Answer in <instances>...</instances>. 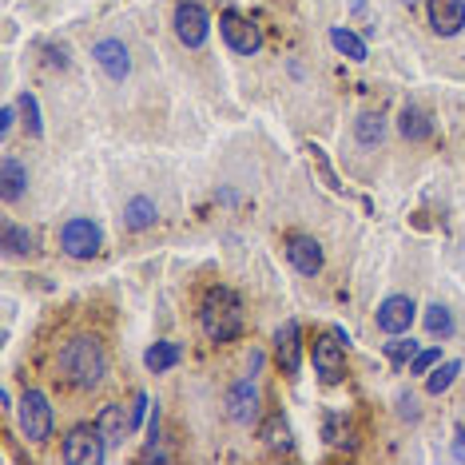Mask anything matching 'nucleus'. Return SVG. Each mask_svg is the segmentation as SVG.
<instances>
[{"label": "nucleus", "instance_id": "obj_1", "mask_svg": "<svg viewBox=\"0 0 465 465\" xmlns=\"http://www.w3.org/2000/svg\"><path fill=\"white\" fill-rule=\"evenodd\" d=\"M60 374L76 390H96L107 374V351L96 334H76L60 351Z\"/></svg>", "mask_w": 465, "mask_h": 465}, {"label": "nucleus", "instance_id": "obj_2", "mask_svg": "<svg viewBox=\"0 0 465 465\" xmlns=\"http://www.w3.org/2000/svg\"><path fill=\"white\" fill-rule=\"evenodd\" d=\"M243 299H239L231 286H211L203 294V307H199V326L211 342H235L243 334Z\"/></svg>", "mask_w": 465, "mask_h": 465}, {"label": "nucleus", "instance_id": "obj_3", "mask_svg": "<svg viewBox=\"0 0 465 465\" xmlns=\"http://www.w3.org/2000/svg\"><path fill=\"white\" fill-rule=\"evenodd\" d=\"M16 418H21V434L29 442H48L52 426H56V414L48 406V393L44 390H24L21 406H16Z\"/></svg>", "mask_w": 465, "mask_h": 465}, {"label": "nucleus", "instance_id": "obj_4", "mask_svg": "<svg viewBox=\"0 0 465 465\" xmlns=\"http://www.w3.org/2000/svg\"><path fill=\"white\" fill-rule=\"evenodd\" d=\"M107 458V442L96 422H80L64 437V461L68 465H100Z\"/></svg>", "mask_w": 465, "mask_h": 465}, {"label": "nucleus", "instance_id": "obj_5", "mask_svg": "<svg viewBox=\"0 0 465 465\" xmlns=\"http://www.w3.org/2000/svg\"><path fill=\"white\" fill-rule=\"evenodd\" d=\"M172 24H175V36H179L183 48H203L207 36H211V16H207V8H203L199 0H179Z\"/></svg>", "mask_w": 465, "mask_h": 465}, {"label": "nucleus", "instance_id": "obj_6", "mask_svg": "<svg viewBox=\"0 0 465 465\" xmlns=\"http://www.w3.org/2000/svg\"><path fill=\"white\" fill-rule=\"evenodd\" d=\"M346 338L338 334V330H326V334H318L315 338V374L326 386H334V382H342L346 378Z\"/></svg>", "mask_w": 465, "mask_h": 465}, {"label": "nucleus", "instance_id": "obj_7", "mask_svg": "<svg viewBox=\"0 0 465 465\" xmlns=\"http://www.w3.org/2000/svg\"><path fill=\"white\" fill-rule=\"evenodd\" d=\"M219 32H223V40H227V48L235 52V56H255V52L263 48L258 24L247 21V16H239V13H231V8L219 16Z\"/></svg>", "mask_w": 465, "mask_h": 465}, {"label": "nucleus", "instance_id": "obj_8", "mask_svg": "<svg viewBox=\"0 0 465 465\" xmlns=\"http://www.w3.org/2000/svg\"><path fill=\"white\" fill-rule=\"evenodd\" d=\"M60 247H64V255H72V258H96L104 247V235L92 219H68L64 227H60Z\"/></svg>", "mask_w": 465, "mask_h": 465}, {"label": "nucleus", "instance_id": "obj_9", "mask_svg": "<svg viewBox=\"0 0 465 465\" xmlns=\"http://www.w3.org/2000/svg\"><path fill=\"white\" fill-rule=\"evenodd\" d=\"M275 358H279L283 374H291V378L302 370V326L294 318H286L275 330Z\"/></svg>", "mask_w": 465, "mask_h": 465}, {"label": "nucleus", "instance_id": "obj_10", "mask_svg": "<svg viewBox=\"0 0 465 465\" xmlns=\"http://www.w3.org/2000/svg\"><path fill=\"white\" fill-rule=\"evenodd\" d=\"M227 418L239 426H250L258 418V386H255V374L239 378L235 386L227 390Z\"/></svg>", "mask_w": 465, "mask_h": 465}, {"label": "nucleus", "instance_id": "obj_11", "mask_svg": "<svg viewBox=\"0 0 465 465\" xmlns=\"http://www.w3.org/2000/svg\"><path fill=\"white\" fill-rule=\"evenodd\" d=\"M414 315H418V302L410 299V294H390L378 307V330H386V334H406V330L414 326Z\"/></svg>", "mask_w": 465, "mask_h": 465}, {"label": "nucleus", "instance_id": "obj_12", "mask_svg": "<svg viewBox=\"0 0 465 465\" xmlns=\"http://www.w3.org/2000/svg\"><path fill=\"white\" fill-rule=\"evenodd\" d=\"M286 263H291L299 275L315 279V275L322 271V247H318V239H310V235H291V239H286Z\"/></svg>", "mask_w": 465, "mask_h": 465}, {"label": "nucleus", "instance_id": "obj_13", "mask_svg": "<svg viewBox=\"0 0 465 465\" xmlns=\"http://www.w3.org/2000/svg\"><path fill=\"white\" fill-rule=\"evenodd\" d=\"M426 13L437 36H458L465 29V0H426Z\"/></svg>", "mask_w": 465, "mask_h": 465}, {"label": "nucleus", "instance_id": "obj_14", "mask_svg": "<svg viewBox=\"0 0 465 465\" xmlns=\"http://www.w3.org/2000/svg\"><path fill=\"white\" fill-rule=\"evenodd\" d=\"M92 56H96V64H100L107 72V80H128V72H131V56H128V48H123V40H96L92 44Z\"/></svg>", "mask_w": 465, "mask_h": 465}, {"label": "nucleus", "instance_id": "obj_15", "mask_svg": "<svg viewBox=\"0 0 465 465\" xmlns=\"http://www.w3.org/2000/svg\"><path fill=\"white\" fill-rule=\"evenodd\" d=\"M96 426H100L107 450H115V445H123V437L131 434V414H123L120 402H112V406L100 410V418H96Z\"/></svg>", "mask_w": 465, "mask_h": 465}, {"label": "nucleus", "instance_id": "obj_16", "mask_svg": "<svg viewBox=\"0 0 465 465\" xmlns=\"http://www.w3.org/2000/svg\"><path fill=\"white\" fill-rule=\"evenodd\" d=\"M398 131L410 143H422V140L434 136V120H429V112H422L418 104H406L402 107V115H398Z\"/></svg>", "mask_w": 465, "mask_h": 465}, {"label": "nucleus", "instance_id": "obj_17", "mask_svg": "<svg viewBox=\"0 0 465 465\" xmlns=\"http://www.w3.org/2000/svg\"><path fill=\"white\" fill-rule=\"evenodd\" d=\"M24 187H29V167L8 156L4 164H0V195H4L8 203H16L24 195Z\"/></svg>", "mask_w": 465, "mask_h": 465}, {"label": "nucleus", "instance_id": "obj_18", "mask_svg": "<svg viewBox=\"0 0 465 465\" xmlns=\"http://www.w3.org/2000/svg\"><path fill=\"white\" fill-rule=\"evenodd\" d=\"M330 44H334L338 56L354 60V64H362V60H366V40H362L358 32L342 29V24H334V29H330Z\"/></svg>", "mask_w": 465, "mask_h": 465}, {"label": "nucleus", "instance_id": "obj_19", "mask_svg": "<svg viewBox=\"0 0 465 465\" xmlns=\"http://www.w3.org/2000/svg\"><path fill=\"white\" fill-rule=\"evenodd\" d=\"M0 243H4L8 255H32V250H36V231H29V227H21V223L8 219L4 231H0Z\"/></svg>", "mask_w": 465, "mask_h": 465}, {"label": "nucleus", "instance_id": "obj_20", "mask_svg": "<svg viewBox=\"0 0 465 465\" xmlns=\"http://www.w3.org/2000/svg\"><path fill=\"white\" fill-rule=\"evenodd\" d=\"M179 358H183V346L179 342H156L143 354V366H148L151 374H167L172 366H179Z\"/></svg>", "mask_w": 465, "mask_h": 465}, {"label": "nucleus", "instance_id": "obj_21", "mask_svg": "<svg viewBox=\"0 0 465 465\" xmlns=\"http://www.w3.org/2000/svg\"><path fill=\"white\" fill-rule=\"evenodd\" d=\"M156 199H148V195H136V199L123 207V223H128V231H148L151 223H156Z\"/></svg>", "mask_w": 465, "mask_h": 465}, {"label": "nucleus", "instance_id": "obj_22", "mask_svg": "<svg viewBox=\"0 0 465 465\" xmlns=\"http://www.w3.org/2000/svg\"><path fill=\"white\" fill-rule=\"evenodd\" d=\"M258 437H263L271 450H291L294 437H291V426H286L283 414H266V422L258 426Z\"/></svg>", "mask_w": 465, "mask_h": 465}, {"label": "nucleus", "instance_id": "obj_23", "mask_svg": "<svg viewBox=\"0 0 465 465\" xmlns=\"http://www.w3.org/2000/svg\"><path fill=\"white\" fill-rule=\"evenodd\" d=\"M382 136H386V120H382V115L362 112V115L354 120V140L362 143V148H378Z\"/></svg>", "mask_w": 465, "mask_h": 465}, {"label": "nucleus", "instance_id": "obj_24", "mask_svg": "<svg viewBox=\"0 0 465 465\" xmlns=\"http://www.w3.org/2000/svg\"><path fill=\"white\" fill-rule=\"evenodd\" d=\"M458 374H461V362H458V358H453V362H437L434 370L426 374V390L437 398V393H445V390L453 386V378H458Z\"/></svg>", "mask_w": 465, "mask_h": 465}, {"label": "nucleus", "instance_id": "obj_25", "mask_svg": "<svg viewBox=\"0 0 465 465\" xmlns=\"http://www.w3.org/2000/svg\"><path fill=\"white\" fill-rule=\"evenodd\" d=\"M426 330H429L434 338H450V334H453V315H450V307H442V302L426 307Z\"/></svg>", "mask_w": 465, "mask_h": 465}, {"label": "nucleus", "instance_id": "obj_26", "mask_svg": "<svg viewBox=\"0 0 465 465\" xmlns=\"http://www.w3.org/2000/svg\"><path fill=\"white\" fill-rule=\"evenodd\" d=\"M322 434H326V442H330V445H354V437H351V422H346L342 414H334V410H330L326 422H322Z\"/></svg>", "mask_w": 465, "mask_h": 465}, {"label": "nucleus", "instance_id": "obj_27", "mask_svg": "<svg viewBox=\"0 0 465 465\" xmlns=\"http://www.w3.org/2000/svg\"><path fill=\"white\" fill-rule=\"evenodd\" d=\"M16 107H21V115H24V128H29V136H44L40 104H36V96H32V92H24L21 100H16Z\"/></svg>", "mask_w": 465, "mask_h": 465}, {"label": "nucleus", "instance_id": "obj_28", "mask_svg": "<svg viewBox=\"0 0 465 465\" xmlns=\"http://www.w3.org/2000/svg\"><path fill=\"white\" fill-rule=\"evenodd\" d=\"M414 354H418V342L414 338H402V334H393V342H386V358L393 366H406V362H414Z\"/></svg>", "mask_w": 465, "mask_h": 465}, {"label": "nucleus", "instance_id": "obj_29", "mask_svg": "<svg viewBox=\"0 0 465 465\" xmlns=\"http://www.w3.org/2000/svg\"><path fill=\"white\" fill-rule=\"evenodd\" d=\"M437 362H442V351H437V346H429V351H418L414 362H410V374H429Z\"/></svg>", "mask_w": 465, "mask_h": 465}, {"label": "nucleus", "instance_id": "obj_30", "mask_svg": "<svg viewBox=\"0 0 465 465\" xmlns=\"http://www.w3.org/2000/svg\"><path fill=\"white\" fill-rule=\"evenodd\" d=\"M310 156H315V164L322 167V175H326V183L334 187V191H342V183L334 179V172H330V164H326V156H322V148H310Z\"/></svg>", "mask_w": 465, "mask_h": 465}, {"label": "nucleus", "instance_id": "obj_31", "mask_svg": "<svg viewBox=\"0 0 465 465\" xmlns=\"http://www.w3.org/2000/svg\"><path fill=\"white\" fill-rule=\"evenodd\" d=\"M398 414L410 418V422H418V398H414V393H402V398H398Z\"/></svg>", "mask_w": 465, "mask_h": 465}, {"label": "nucleus", "instance_id": "obj_32", "mask_svg": "<svg viewBox=\"0 0 465 465\" xmlns=\"http://www.w3.org/2000/svg\"><path fill=\"white\" fill-rule=\"evenodd\" d=\"M44 52H48V64L52 68H68V52L56 48V44H44Z\"/></svg>", "mask_w": 465, "mask_h": 465}, {"label": "nucleus", "instance_id": "obj_33", "mask_svg": "<svg viewBox=\"0 0 465 465\" xmlns=\"http://www.w3.org/2000/svg\"><path fill=\"white\" fill-rule=\"evenodd\" d=\"M148 406H151V402H148V393H140V398H136V406H131V429H136V426L143 422V418H148Z\"/></svg>", "mask_w": 465, "mask_h": 465}, {"label": "nucleus", "instance_id": "obj_34", "mask_svg": "<svg viewBox=\"0 0 465 465\" xmlns=\"http://www.w3.org/2000/svg\"><path fill=\"white\" fill-rule=\"evenodd\" d=\"M16 112H21V107H13V104H4V107H0V131H4V136H8V131H13Z\"/></svg>", "mask_w": 465, "mask_h": 465}, {"label": "nucleus", "instance_id": "obj_35", "mask_svg": "<svg viewBox=\"0 0 465 465\" xmlns=\"http://www.w3.org/2000/svg\"><path fill=\"white\" fill-rule=\"evenodd\" d=\"M453 458L465 461V429H458V434H453Z\"/></svg>", "mask_w": 465, "mask_h": 465}, {"label": "nucleus", "instance_id": "obj_36", "mask_svg": "<svg viewBox=\"0 0 465 465\" xmlns=\"http://www.w3.org/2000/svg\"><path fill=\"white\" fill-rule=\"evenodd\" d=\"M406 4H418V0H406Z\"/></svg>", "mask_w": 465, "mask_h": 465}]
</instances>
